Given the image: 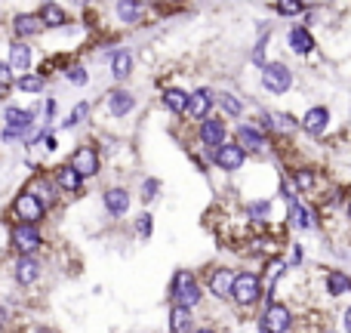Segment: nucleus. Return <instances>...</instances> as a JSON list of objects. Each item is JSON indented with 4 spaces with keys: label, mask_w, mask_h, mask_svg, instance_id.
<instances>
[{
    "label": "nucleus",
    "mask_w": 351,
    "mask_h": 333,
    "mask_svg": "<svg viewBox=\"0 0 351 333\" xmlns=\"http://www.w3.org/2000/svg\"><path fill=\"white\" fill-rule=\"evenodd\" d=\"M173 299H176V306H182V309H191V306L200 303V287H197V281H194L191 272H179V275H176Z\"/></svg>",
    "instance_id": "obj_1"
},
{
    "label": "nucleus",
    "mask_w": 351,
    "mask_h": 333,
    "mask_svg": "<svg viewBox=\"0 0 351 333\" xmlns=\"http://www.w3.org/2000/svg\"><path fill=\"white\" fill-rule=\"evenodd\" d=\"M262 84L271 93H287L293 84V74L284 62H265V65H262Z\"/></svg>",
    "instance_id": "obj_2"
},
{
    "label": "nucleus",
    "mask_w": 351,
    "mask_h": 333,
    "mask_svg": "<svg viewBox=\"0 0 351 333\" xmlns=\"http://www.w3.org/2000/svg\"><path fill=\"white\" fill-rule=\"evenodd\" d=\"M12 213H16L19 222H40L43 219V200L37 198L34 192H22L12 204Z\"/></svg>",
    "instance_id": "obj_3"
},
{
    "label": "nucleus",
    "mask_w": 351,
    "mask_h": 333,
    "mask_svg": "<svg viewBox=\"0 0 351 333\" xmlns=\"http://www.w3.org/2000/svg\"><path fill=\"white\" fill-rule=\"evenodd\" d=\"M259 278H256L253 272H241L234 275V284H231V297L237 299L241 306H253L256 299H259Z\"/></svg>",
    "instance_id": "obj_4"
},
{
    "label": "nucleus",
    "mask_w": 351,
    "mask_h": 333,
    "mask_svg": "<svg viewBox=\"0 0 351 333\" xmlns=\"http://www.w3.org/2000/svg\"><path fill=\"white\" fill-rule=\"evenodd\" d=\"M3 117H6V130H3L6 142H12L16 136H25L28 133V127H31V121H34V115L25 111V108H6Z\"/></svg>",
    "instance_id": "obj_5"
},
{
    "label": "nucleus",
    "mask_w": 351,
    "mask_h": 333,
    "mask_svg": "<svg viewBox=\"0 0 351 333\" xmlns=\"http://www.w3.org/2000/svg\"><path fill=\"white\" fill-rule=\"evenodd\" d=\"M12 244H16L22 253H34L40 247V231L34 229V222H19L12 229Z\"/></svg>",
    "instance_id": "obj_6"
},
{
    "label": "nucleus",
    "mask_w": 351,
    "mask_h": 333,
    "mask_svg": "<svg viewBox=\"0 0 351 333\" xmlns=\"http://www.w3.org/2000/svg\"><path fill=\"white\" fill-rule=\"evenodd\" d=\"M74 170L80 173V179H86V176H96L99 173V154L93 152V148H77V152L71 154V161H68Z\"/></svg>",
    "instance_id": "obj_7"
},
{
    "label": "nucleus",
    "mask_w": 351,
    "mask_h": 333,
    "mask_svg": "<svg viewBox=\"0 0 351 333\" xmlns=\"http://www.w3.org/2000/svg\"><path fill=\"white\" fill-rule=\"evenodd\" d=\"M262 330H290V312L284 309V306H271V309L262 315Z\"/></svg>",
    "instance_id": "obj_8"
},
{
    "label": "nucleus",
    "mask_w": 351,
    "mask_h": 333,
    "mask_svg": "<svg viewBox=\"0 0 351 333\" xmlns=\"http://www.w3.org/2000/svg\"><path fill=\"white\" fill-rule=\"evenodd\" d=\"M210 108H213V96H210V90H194L191 96H188V115L191 117H197V121H204L206 115H210Z\"/></svg>",
    "instance_id": "obj_9"
},
{
    "label": "nucleus",
    "mask_w": 351,
    "mask_h": 333,
    "mask_svg": "<svg viewBox=\"0 0 351 333\" xmlns=\"http://www.w3.org/2000/svg\"><path fill=\"white\" fill-rule=\"evenodd\" d=\"M243 158H247V154H243L241 146H219V152H216V164L222 170H241Z\"/></svg>",
    "instance_id": "obj_10"
},
{
    "label": "nucleus",
    "mask_w": 351,
    "mask_h": 333,
    "mask_svg": "<svg viewBox=\"0 0 351 333\" xmlns=\"http://www.w3.org/2000/svg\"><path fill=\"white\" fill-rule=\"evenodd\" d=\"M105 210H108L111 216H123V213L130 210L127 188H108V192H105Z\"/></svg>",
    "instance_id": "obj_11"
},
{
    "label": "nucleus",
    "mask_w": 351,
    "mask_h": 333,
    "mask_svg": "<svg viewBox=\"0 0 351 333\" xmlns=\"http://www.w3.org/2000/svg\"><path fill=\"white\" fill-rule=\"evenodd\" d=\"M231 284H234V275H231V268H216V272H213L210 290L216 293L219 299H228L231 297Z\"/></svg>",
    "instance_id": "obj_12"
},
{
    "label": "nucleus",
    "mask_w": 351,
    "mask_h": 333,
    "mask_svg": "<svg viewBox=\"0 0 351 333\" xmlns=\"http://www.w3.org/2000/svg\"><path fill=\"white\" fill-rule=\"evenodd\" d=\"M330 124V111L327 108H311L308 115L302 117V130L305 133H311V136H317V133H324V127Z\"/></svg>",
    "instance_id": "obj_13"
},
{
    "label": "nucleus",
    "mask_w": 351,
    "mask_h": 333,
    "mask_svg": "<svg viewBox=\"0 0 351 333\" xmlns=\"http://www.w3.org/2000/svg\"><path fill=\"white\" fill-rule=\"evenodd\" d=\"M37 275H40V266H37V260H31V256H25V260H19L16 262V281L22 287H28V284H34L37 281Z\"/></svg>",
    "instance_id": "obj_14"
},
{
    "label": "nucleus",
    "mask_w": 351,
    "mask_h": 333,
    "mask_svg": "<svg viewBox=\"0 0 351 333\" xmlns=\"http://www.w3.org/2000/svg\"><path fill=\"white\" fill-rule=\"evenodd\" d=\"M133 105H136V99L130 96L127 90H114L108 96V108H111V115H117V117L130 115V111H133Z\"/></svg>",
    "instance_id": "obj_15"
},
{
    "label": "nucleus",
    "mask_w": 351,
    "mask_h": 333,
    "mask_svg": "<svg viewBox=\"0 0 351 333\" xmlns=\"http://www.w3.org/2000/svg\"><path fill=\"white\" fill-rule=\"evenodd\" d=\"M200 139H204V146H210V148L222 146V139H225L222 121H204V127H200Z\"/></svg>",
    "instance_id": "obj_16"
},
{
    "label": "nucleus",
    "mask_w": 351,
    "mask_h": 333,
    "mask_svg": "<svg viewBox=\"0 0 351 333\" xmlns=\"http://www.w3.org/2000/svg\"><path fill=\"white\" fill-rule=\"evenodd\" d=\"M43 28L40 16H31V12H25V16H16L12 19V31H16L19 37H28V34H37V31Z\"/></svg>",
    "instance_id": "obj_17"
},
{
    "label": "nucleus",
    "mask_w": 351,
    "mask_h": 333,
    "mask_svg": "<svg viewBox=\"0 0 351 333\" xmlns=\"http://www.w3.org/2000/svg\"><path fill=\"white\" fill-rule=\"evenodd\" d=\"M28 65H31V49H28V43L12 41V43H10V68H19V71H25Z\"/></svg>",
    "instance_id": "obj_18"
},
{
    "label": "nucleus",
    "mask_w": 351,
    "mask_h": 333,
    "mask_svg": "<svg viewBox=\"0 0 351 333\" xmlns=\"http://www.w3.org/2000/svg\"><path fill=\"white\" fill-rule=\"evenodd\" d=\"M290 47H293V53L305 56V53H311V49H315V41H311V34L305 28H293L290 31Z\"/></svg>",
    "instance_id": "obj_19"
},
{
    "label": "nucleus",
    "mask_w": 351,
    "mask_h": 333,
    "mask_svg": "<svg viewBox=\"0 0 351 333\" xmlns=\"http://www.w3.org/2000/svg\"><path fill=\"white\" fill-rule=\"evenodd\" d=\"M164 105L173 111V115H182V111L188 108V93L170 87V90H164Z\"/></svg>",
    "instance_id": "obj_20"
},
{
    "label": "nucleus",
    "mask_w": 351,
    "mask_h": 333,
    "mask_svg": "<svg viewBox=\"0 0 351 333\" xmlns=\"http://www.w3.org/2000/svg\"><path fill=\"white\" fill-rule=\"evenodd\" d=\"M56 182H59V188H65V192H77L80 188V173L71 164H65L59 173H56Z\"/></svg>",
    "instance_id": "obj_21"
},
{
    "label": "nucleus",
    "mask_w": 351,
    "mask_h": 333,
    "mask_svg": "<svg viewBox=\"0 0 351 333\" xmlns=\"http://www.w3.org/2000/svg\"><path fill=\"white\" fill-rule=\"evenodd\" d=\"M130 71H133V56H130L127 49L111 56V74H114V78H127Z\"/></svg>",
    "instance_id": "obj_22"
},
{
    "label": "nucleus",
    "mask_w": 351,
    "mask_h": 333,
    "mask_svg": "<svg viewBox=\"0 0 351 333\" xmlns=\"http://www.w3.org/2000/svg\"><path fill=\"white\" fill-rule=\"evenodd\" d=\"M40 22L47 25V28H59V25L68 22V16H65V10H59V6H53V3H47V6L40 10Z\"/></svg>",
    "instance_id": "obj_23"
},
{
    "label": "nucleus",
    "mask_w": 351,
    "mask_h": 333,
    "mask_svg": "<svg viewBox=\"0 0 351 333\" xmlns=\"http://www.w3.org/2000/svg\"><path fill=\"white\" fill-rule=\"evenodd\" d=\"M290 222L296 225V229H311V225H315V216H311L308 207L293 204V207H290Z\"/></svg>",
    "instance_id": "obj_24"
},
{
    "label": "nucleus",
    "mask_w": 351,
    "mask_h": 333,
    "mask_svg": "<svg viewBox=\"0 0 351 333\" xmlns=\"http://www.w3.org/2000/svg\"><path fill=\"white\" fill-rule=\"evenodd\" d=\"M117 16H121V22H139L142 3L139 0H121V3H117Z\"/></svg>",
    "instance_id": "obj_25"
},
{
    "label": "nucleus",
    "mask_w": 351,
    "mask_h": 333,
    "mask_svg": "<svg viewBox=\"0 0 351 333\" xmlns=\"http://www.w3.org/2000/svg\"><path fill=\"white\" fill-rule=\"evenodd\" d=\"M237 139H241L247 148H253V152H259L262 148V133L256 127H241L237 130Z\"/></svg>",
    "instance_id": "obj_26"
},
{
    "label": "nucleus",
    "mask_w": 351,
    "mask_h": 333,
    "mask_svg": "<svg viewBox=\"0 0 351 333\" xmlns=\"http://www.w3.org/2000/svg\"><path fill=\"white\" fill-rule=\"evenodd\" d=\"M351 287V281L346 278V275H339V272H330L327 275V290L333 293V297H339V293H346Z\"/></svg>",
    "instance_id": "obj_27"
},
{
    "label": "nucleus",
    "mask_w": 351,
    "mask_h": 333,
    "mask_svg": "<svg viewBox=\"0 0 351 333\" xmlns=\"http://www.w3.org/2000/svg\"><path fill=\"white\" fill-rule=\"evenodd\" d=\"M170 328L173 330H191V318H188V309H182V306H176L173 309V318H170Z\"/></svg>",
    "instance_id": "obj_28"
},
{
    "label": "nucleus",
    "mask_w": 351,
    "mask_h": 333,
    "mask_svg": "<svg viewBox=\"0 0 351 333\" xmlns=\"http://www.w3.org/2000/svg\"><path fill=\"white\" fill-rule=\"evenodd\" d=\"M16 87H19V90H25V93H40L43 90V80L37 78V74H22V78L16 80Z\"/></svg>",
    "instance_id": "obj_29"
},
{
    "label": "nucleus",
    "mask_w": 351,
    "mask_h": 333,
    "mask_svg": "<svg viewBox=\"0 0 351 333\" xmlns=\"http://www.w3.org/2000/svg\"><path fill=\"white\" fill-rule=\"evenodd\" d=\"M305 10L302 0H278V12L280 16H299Z\"/></svg>",
    "instance_id": "obj_30"
},
{
    "label": "nucleus",
    "mask_w": 351,
    "mask_h": 333,
    "mask_svg": "<svg viewBox=\"0 0 351 333\" xmlns=\"http://www.w3.org/2000/svg\"><path fill=\"white\" fill-rule=\"evenodd\" d=\"M31 188H34V194H37L40 200H47V204L53 200V182H49V179H37Z\"/></svg>",
    "instance_id": "obj_31"
},
{
    "label": "nucleus",
    "mask_w": 351,
    "mask_h": 333,
    "mask_svg": "<svg viewBox=\"0 0 351 333\" xmlns=\"http://www.w3.org/2000/svg\"><path fill=\"white\" fill-rule=\"evenodd\" d=\"M86 111H90V105H86V102H80L77 108L71 111V117H65V127H77V124L86 117Z\"/></svg>",
    "instance_id": "obj_32"
},
{
    "label": "nucleus",
    "mask_w": 351,
    "mask_h": 333,
    "mask_svg": "<svg viewBox=\"0 0 351 333\" xmlns=\"http://www.w3.org/2000/svg\"><path fill=\"white\" fill-rule=\"evenodd\" d=\"M219 102H222V108L228 111V115H241V102H237L234 96H228V93H225V96H219Z\"/></svg>",
    "instance_id": "obj_33"
},
{
    "label": "nucleus",
    "mask_w": 351,
    "mask_h": 333,
    "mask_svg": "<svg viewBox=\"0 0 351 333\" xmlns=\"http://www.w3.org/2000/svg\"><path fill=\"white\" fill-rule=\"evenodd\" d=\"M136 231H139V238H148V235H152V213H142L139 222H136Z\"/></svg>",
    "instance_id": "obj_34"
},
{
    "label": "nucleus",
    "mask_w": 351,
    "mask_h": 333,
    "mask_svg": "<svg viewBox=\"0 0 351 333\" xmlns=\"http://www.w3.org/2000/svg\"><path fill=\"white\" fill-rule=\"evenodd\" d=\"M10 84H12V68L10 62H0V90H6Z\"/></svg>",
    "instance_id": "obj_35"
},
{
    "label": "nucleus",
    "mask_w": 351,
    "mask_h": 333,
    "mask_svg": "<svg viewBox=\"0 0 351 333\" xmlns=\"http://www.w3.org/2000/svg\"><path fill=\"white\" fill-rule=\"evenodd\" d=\"M68 80H71V84H86V71L84 68H68Z\"/></svg>",
    "instance_id": "obj_36"
},
{
    "label": "nucleus",
    "mask_w": 351,
    "mask_h": 333,
    "mask_svg": "<svg viewBox=\"0 0 351 333\" xmlns=\"http://www.w3.org/2000/svg\"><path fill=\"white\" fill-rule=\"evenodd\" d=\"M311 182H315V176H311L308 170H299L296 173V185L299 188H311Z\"/></svg>",
    "instance_id": "obj_37"
},
{
    "label": "nucleus",
    "mask_w": 351,
    "mask_h": 333,
    "mask_svg": "<svg viewBox=\"0 0 351 333\" xmlns=\"http://www.w3.org/2000/svg\"><path fill=\"white\" fill-rule=\"evenodd\" d=\"M268 213V200H259V204H250V216L253 219H262Z\"/></svg>",
    "instance_id": "obj_38"
},
{
    "label": "nucleus",
    "mask_w": 351,
    "mask_h": 333,
    "mask_svg": "<svg viewBox=\"0 0 351 333\" xmlns=\"http://www.w3.org/2000/svg\"><path fill=\"white\" fill-rule=\"evenodd\" d=\"M158 188H160V185H158V179H148V182H145V188H142V198L152 200L154 194H158Z\"/></svg>",
    "instance_id": "obj_39"
},
{
    "label": "nucleus",
    "mask_w": 351,
    "mask_h": 333,
    "mask_svg": "<svg viewBox=\"0 0 351 333\" xmlns=\"http://www.w3.org/2000/svg\"><path fill=\"white\" fill-rule=\"evenodd\" d=\"M346 330H351V306L346 309Z\"/></svg>",
    "instance_id": "obj_40"
},
{
    "label": "nucleus",
    "mask_w": 351,
    "mask_h": 333,
    "mask_svg": "<svg viewBox=\"0 0 351 333\" xmlns=\"http://www.w3.org/2000/svg\"><path fill=\"white\" fill-rule=\"evenodd\" d=\"M6 324V309H0V328Z\"/></svg>",
    "instance_id": "obj_41"
},
{
    "label": "nucleus",
    "mask_w": 351,
    "mask_h": 333,
    "mask_svg": "<svg viewBox=\"0 0 351 333\" xmlns=\"http://www.w3.org/2000/svg\"><path fill=\"white\" fill-rule=\"evenodd\" d=\"M348 216H351V207H348Z\"/></svg>",
    "instance_id": "obj_42"
}]
</instances>
